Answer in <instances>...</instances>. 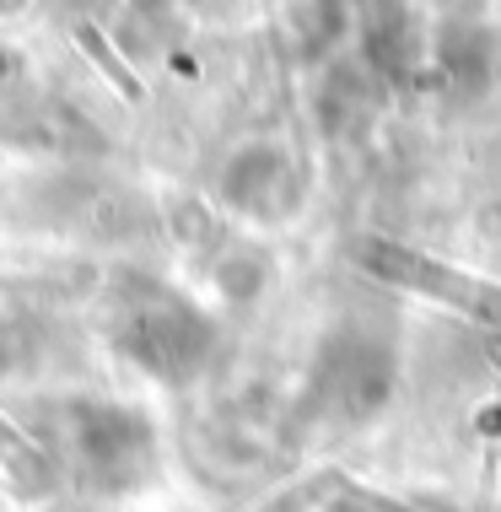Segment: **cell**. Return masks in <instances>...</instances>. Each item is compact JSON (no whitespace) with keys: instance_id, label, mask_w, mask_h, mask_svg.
I'll list each match as a JSON object with an SVG mask.
<instances>
[{"instance_id":"6da1fadb","label":"cell","mask_w":501,"mask_h":512,"mask_svg":"<svg viewBox=\"0 0 501 512\" xmlns=\"http://www.w3.org/2000/svg\"><path fill=\"white\" fill-rule=\"evenodd\" d=\"M394 383H399L394 329L367 324V318H345L318 345L308 405L334 415V421H367L394 399Z\"/></svg>"},{"instance_id":"3957f363","label":"cell","mask_w":501,"mask_h":512,"mask_svg":"<svg viewBox=\"0 0 501 512\" xmlns=\"http://www.w3.org/2000/svg\"><path fill=\"white\" fill-rule=\"evenodd\" d=\"M356 265L367 270V275H378V281H388V286H399V292L448 297V302H458V308L480 313L485 324H501V286H491V281H464V275H453L448 265L415 254V248H405V243L367 238V243H356Z\"/></svg>"},{"instance_id":"7a4b0ae2","label":"cell","mask_w":501,"mask_h":512,"mask_svg":"<svg viewBox=\"0 0 501 512\" xmlns=\"http://www.w3.org/2000/svg\"><path fill=\"white\" fill-rule=\"evenodd\" d=\"M211 345H216L211 318L167 292H151L146 302H135L130 329H124V351L135 362H146L151 372H162V378H194L211 362Z\"/></svg>"},{"instance_id":"5b68a950","label":"cell","mask_w":501,"mask_h":512,"mask_svg":"<svg viewBox=\"0 0 501 512\" xmlns=\"http://www.w3.org/2000/svg\"><path fill=\"white\" fill-rule=\"evenodd\" d=\"M361 65L383 87H405L415 76V22L399 0H372L361 22Z\"/></svg>"},{"instance_id":"277c9868","label":"cell","mask_w":501,"mask_h":512,"mask_svg":"<svg viewBox=\"0 0 501 512\" xmlns=\"http://www.w3.org/2000/svg\"><path fill=\"white\" fill-rule=\"evenodd\" d=\"M221 200L248 216H286L291 211V157L281 146H243L221 173Z\"/></svg>"},{"instance_id":"8992f818","label":"cell","mask_w":501,"mask_h":512,"mask_svg":"<svg viewBox=\"0 0 501 512\" xmlns=\"http://www.w3.org/2000/svg\"><path fill=\"white\" fill-rule=\"evenodd\" d=\"M437 71L453 98H480L496 81V33L480 22H453L437 44Z\"/></svg>"},{"instance_id":"ba28073f","label":"cell","mask_w":501,"mask_h":512,"mask_svg":"<svg viewBox=\"0 0 501 512\" xmlns=\"http://www.w3.org/2000/svg\"><path fill=\"white\" fill-rule=\"evenodd\" d=\"M345 0H302V44L308 49H329L345 33Z\"/></svg>"},{"instance_id":"9c48e42d","label":"cell","mask_w":501,"mask_h":512,"mask_svg":"<svg viewBox=\"0 0 501 512\" xmlns=\"http://www.w3.org/2000/svg\"><path fill=\"white\" fill-rule=\"evenodd\" d=\"M361 512H405V507H383V502H367Z\"/></svg>"},{"instance_id":"52a82bcc","label":"cell","mask_w":501,"mask_h":512,"mask_svg":"<svg viewBox=\"0 0 501 512\" xmlns=\"http://www.w3.org/2000/svg\"><path fill=\"white\" fill-rule=\"evenodd\" d=\"M372 76V71H367ZM367 76L361 71H351V65H345V71H334L329 76V87H324V98H318V114H324V124L329 130H351V124L367 114Z\"/></svg>"}]
</instances>
